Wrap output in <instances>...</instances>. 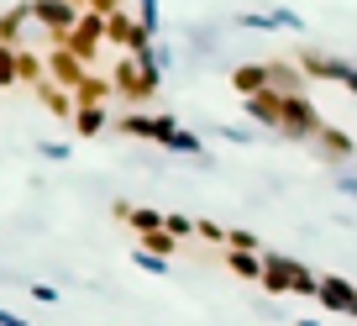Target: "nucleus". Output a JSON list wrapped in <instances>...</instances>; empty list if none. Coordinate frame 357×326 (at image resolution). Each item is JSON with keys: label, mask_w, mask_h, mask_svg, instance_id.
I'll use <instances>...</instances> for the list:
<instances>
[{"label": "nucleus", "mask_w": 357, "mask_h": 326, "mask_svg": "<svg viewBox=\"0 0 357 326\" xmlns=\"http://www.w3.org/2000/svg\"><path fill=\"white\" fill-rule=\"evenodd\" d=\"M74 121H79V132H100V126H105V111H100V105H84Z\"/></svg>", "instance_id": "nucleus-14"}, {"label": "nucleus", "mask_w": 357, "mask_h": 326, "mask_svg": "<svg viewBox=\"0 0 357 326\" xmlns=\"http://www.w3.org/2000/svg\"><path fill=\"white\" fill-rule=\"evenodd\" d=\"M0 84H16V47L0 43Z\"/></svg>", "instance_id": "nucleus-15"}, {"label": "nucleus", "mask_w": 357, "mask_h": 326, "mask_svg": "<svg viewBox=\"0 0 357 326\" xmlns=\"http://www.w3.org/2000/svg\"><path fill=\"white\" fill-rule=\"evenodd\" d=\"M105 43L121 47V58H126V53H132V58L147 53V32H142V27H137L126 11H111V16H105Z\"/></svg>", "instance_id": "nucleus-4"}, {"label": "nucleus", "mask_w": 357, "mask_h": 326, "mask_svg": "<svg viewBox=\"0 0 357 326\" xmlns=\"http://www.w3.org/2000/svg\"><path fill=\"white\" fill-rule=\"evenodd\" d=\"M263 284H273V290H300V295H315V274H305L300 263H289V258H268L263 253Z\"/></svg>", "instance_id": "nucleus-5"}, {"label": "nucleus", "mask_w": 357, "mask_h": 326, "mask_svg": "<svg viewBox=\"0 0 357 326\" xmlns=\"http://www.w3.org/2000/svg\"><path fill=\"white\" fill-rule=\"evenodd\" d=\"M0 326H22V321H16V316H6V311H0Z\"/></svg>", "instance_id": "nucleus-16"}, {"label": "nucleus", "mask_w": 357, "mask_h": 326, "mask_svg": "<svg viewBox=\"0 0 357 326\" xmlns=\"http://www.w3.org/2000/svg\"><path fill=\"white\" fill-rule=\"evenodd\" d=\"M74 95H79V105H100L105 95H111V84H105V79H84Z\"/></svg>", "instance_id": "nucleus-12"}, {"label": "nucleus", "mask_w": 357, "mask_h": 326, "mask_svg": "<svg viewBox=\"0 0 357 326\" xmlns=\"http://www.w3.org/2000/svg\"><path fill=\"white\" fill-rule=\"evenodd\" d=\"M121 132L158 137V142L178 147V153H200V137H190L184 126H174V121H168V116H121Z\"/></svg>", "instance_id": "nucleus-1"}, {"label": "nucleus", "mask_w": 357, "mask_h": 326, "mask_svg": "<svg viewBox=\"0 0 357 326\" xmlns=\"http://www.w3.org/2000/svg\"><path fill=\"white\" fill-rule=\"evenodd\" d=\"M32 22L43 27L47 37L63 43V37L74 32V22H79V6H74V0H32Z\"/></svg>", "instance_id": "nucleus-3"}, {"label": "nucleus", "mask_w": 357, "mask_h": 326, "mask_svg": "<svg viewBox=\"0 0 357 326\" xmlns=\"http://www.w3.org/2000/svg\"><path fill=\"white\" fill-rule=\"evenodd\" d=\"M226 263H231L242 279H263V253H226Z\"/></svg>", "instance_id": "nucleus-9"}, {"label": "nucleus", "mask_w": 357, "mask_h": 326, "mask_svg": "<svg viewBox=\"0 0 357 326\" xmlns=\"http://www.w3.org/2000/svg\"><path fill=\"white\" fill-rule=\"evenodd\" d=\"M315 137H321V142H326V153H336V158H347V153H352V137H347V132H336V126H321Z\"/></svg>", "instance_id": "nucleus-11"}, {"label": "nucleus", "mask_w": 357, "mask_h": 326, "mask_svg": "<svg viewBox=\"0 0 357 326\" xmlns=\"http://www.w3.org/2000/svg\"><path fill=\"white\" fill-rule=\"evenodd\" d=\"M47 74H53L47 84H63V90H79V84L89 79V68L79 64V58L68 53V47H53V53H47Z\"/></svg>", "instance_id": "nucleus-6"}, {"label": "nucleus", "mask_w": 357, "mask_h": 326, "mask_svg": "<svg viewBox=\"0 0 357 326\" xmlns=\"http://www.w3.org/2000/svg\"><path fill=\"white\" fill-rule=\"evenodd\" d=\"M37 95H43V101H47V111H58V116H68V111H74V101H68V90H58V84H47V79H43V84H37Z\"/></svg>", "instance_id": "nucleus-10"}, {"label": "nucleus", "mask_w": 357, "mask_h": 326, "mask_svg": "<svg viewBox=\"0 0 357 326\" xmlns=\"http://www.w3.org/2000/svg\"><path fill=\"white\" fill-rule=\"evenodd\" d=\"M121 216L132 226H142V232H158V226H163V216H158V211H126V205H121Z\"/></svg>", "instance_id": "nucleus-13"}, {"label": "nucleus", "mask_w": 357, "mask_h": 326, "mask_svg": "<svg viewBox=\"0 0 357 326\" xmlns=\"http://www.w3.org/2000/svg\"><path fill=\"white\" fill-rule=\"evenodd\" d=\"M100 43H105V16H95V11H79V22H74V32L63 37V47L79 58V64H89V58L100 53Z\"/></svg>", "instance_id": "nucleus-2"}, {"label": "nucleus", "mask_w": 357, "mask_h": 326, "mask_svg": "<svg viewBox=\"0 0 357 326\" xmlns=\"http://www.w3.org/2000/svg\"><path fill=\"white\" fill-rule=\"evenodd\" d=\"M247 116H257L263 126H279V95H273V90L247 95Z\"/></svg>", "instance_id": "nucleus-8"}, {"label": "nucleus", "mask_w": 357, "mask_h": 326, "mask_svg": "<svg viewBox=\"0 0 357 326\" xmlns=\"http://www.w3.org/2000/svg\"><path fill=\"white\" fill-rule=\"evenodd\" d=\"M315 295H321L331 311H352V316H357V290H352V284H342V279H315Z\"/></svg>", "instance_id": "nucleus-7"}]
</instances>
